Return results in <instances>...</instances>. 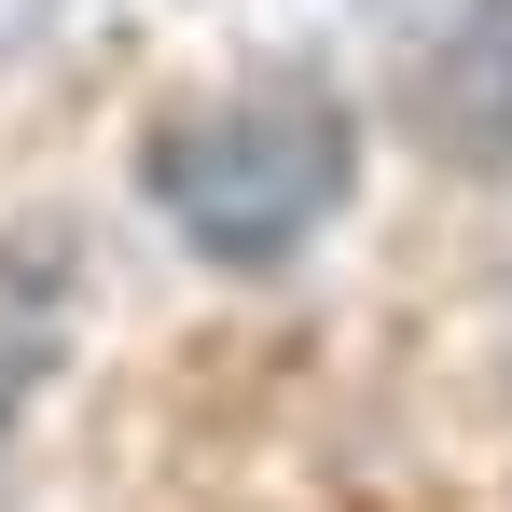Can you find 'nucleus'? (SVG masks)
Wrapping results in <instances>:
<instances>
[{
  "mask_svg": "<svg viewBox=\"0 0 512 512\" xmlns=\"http://www.w3.org/2000/svg\"><path fill=\"white\" fill-rule=\"evenodd\" d=\"M291 28H360V14H402V0H277Z\"/></svg>",
  "mask_w": 512,
  "mask_h": 512,
  "instance_id": "3",
  "label": "nucleus"
},
{
  "mask_svg": "<svg viewBox=\"0 0 512 512\" xmlns=\"http://www.w3.org/2000/svg\"><path fill=\"white\" fill-rule=\"evenodd\" d=\"M346 194H360V111L319 70L208 84L153 111V139H139V208L208 277H291L346 222Z\"/></svg>",
  "mask_w": 512,
  "mask_h": 512,
  "instance_id": "1",
  "label": "nucleus"
},
{
  "mask_svg": "<svg viewBox=\"0 0 512 512\" xmlns=\"http://www.w3.org/2000/svg\"><path fill=\"white\" fill-rule=\"evenodd\" d=\"M416 111L457 167H512V0H443L416 42Z\"/></svg>",
  "mask_w": 512,
  "mask_h": 512,
  "instance_id": "2",
  "label": "nucleus"
}]
</instances>
